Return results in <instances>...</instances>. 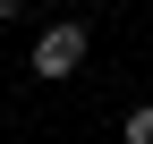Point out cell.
Wrapping results in <instances>:
<instances>
[{"label":"cell","mask_w":153,"mask_h":144,"mask_svg":"<svg viewBox=\"0 0 153 144\" xmlns=\"http://www.w3.org/2000/svg\"><path fill=\"white\" fill-rule=\"evenodd\" d=\"M119 136H128V144H153V102H136V110L119 119Z\"/></svg>","instance_id":"cell-2"},{"label":"cell","mask_w":153,"mask_h":144,"mask_svg":"<svg viewBox=\"0 0 153 144\" xmlns=\"http://www.w3.org/2000/svg\"><path fill=\"white\" fill-rule=\"evenodd\" d=\"M17 9H26V0H0V26H9V17H17Z\"/></svg>","instance_id":"cell-3"},{"label":"cell","mask_w":153,"mask_h":144,"mask_svg":"<svg viewBox=\"0 0 153 144\" xmlns=\"http://www.w3.org/2000/svg\"><path fill=\"white\" fill-rule=\"evenodd\" d=\"M85 26H76V17H60V26H43V43H34V76H51V85H60V76H76V68H85Z\"/></svg>","instance_id":"cell-1"}]
</instances>
